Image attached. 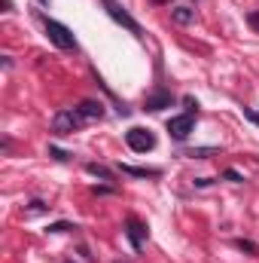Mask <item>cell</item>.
Masks as SVG:
<instances>
[{"label":"cell","mask_w":259,"mask_h":263,"mask_svg":"<svg viewBox=\"0 0 259 263\" xmlns=\"http://www.w3.org/2000/svg\"><path fill=\"white\" fill-rule=\"evenodd\" d=\"M183 104H186V113H192V110H198V104H195V101H192V98H186V101H183Z\"/></svg>","instance_id":"d6986e66"},{"label":"cell","mask_w":259,"mask_h":263,"mask_svg":"<svg viewBox=\"0 0 259 263\" xmlns=\"http://www.w3.org/2000/svg\"><path fill=\"white\" fill-rule=\"evenodd\" d=\"M85 172H89V175H95V178H101V181H113V172H110V169H104V165H98V162H89V165H85Z\"/></svg>","instance_id":"8fae6325"},{"label":"cell","mask_w":259,"mask_h":263,"mask_svg":"<svg viewBox=\"0 0 259 263\" xmlns=\"http://www.w3.org/2000/svg\"><path fill=\"white\" fill-rule=\"evenodd\" d=\"M82 123H85V119L79 116L76 107H73V110H58V113L52 116V132H55V135H73Z\"/></svg>","instance_id":"3957f363"},{"label":"cell","mask_w":259,"mask_h":263,"mask_svg":"<svg viewBox=\"0 0 259 263\" xmlns=\"http://www.w3.org/2000/svg\"><path fill=\"white\" fill-rule=\"evenodd\" d=\"M119 263H122V260H119Z\"/></svg>","instance_id":"7402d4cb"},{"label":"cell","mask_w":259,"mask_h":263,"mask_svg":"<svg viewBox=\"0 0 259 263\" xmlns=\"http://www.w3.org/2000/svg\"><path fill=\"white\" fill-rule=\"evenodd\" d=\"M101 3H104V9H107V15H110V18H113L116 25H122V28H128V31H131L134 37H143V28H140V25L134 21V15H131V12H128V9H125V6H122L119 0H101Z\"/></svg>","instance_id":"6da1fadb"},{"label":"cell","mask_w":259,"mask_h":263,"mask_svg":"<svg viewBox=\"0 0 259 263\" xmlns=\"http://www.w3.org/2000/svg\"><path fill=\"white\" fill-rule=\"evenodd\" d=\"M125 236H128L131 248L140 251V245H143V239H147V227H143L137 218H128V221H125Z\"/></svg>","instance_id":"8992f818"},{"label":"cell","mask_w":259,"mask_h":263,"mask_svg":"<svg viewBox=\"0 0 259 263\" xmlns=\"http://www.w3.org/2000/svg\"><path fill=\"white\" fill-rule=\"evenodd\" d=\"M49 156H52V159H58V162H67V159H70V153H67V150H61V147H49Z\"/></svg>","instance_id":"4fadbf2b"},{"label":"cell","mask_w":259,"mask_h":263,"mask_svg":"<svg viewBox=\"0 0 259 263\" xmlns=\"http://www.w3.org/2000/svg\"><path fill=\"white\" fill-rule=\"evenodd\" d=\"M40 211H46V205H43V202H31V208H27V214H40Z\"/></svg>","instance_id":"2e32d148"},{"label":"cell","mask_w":259,"mask_h":263,"mask_svg":"<svg viewBox=\"0 0 259 263\" xmlns=\"http://www.w3.org/2000/svg\"><path fill=\"white\" fill-rule=\"evenodd\" d=\"M40 3H43V6H46V3H49V0H40Z\"/></svg>","instance_id":"44dd1931"},{"label":"cell","mask_w":259,"mask_h":263,"mask_svg":"<svg viewBox=\"0 0 259 263\" xmlns=\"http://www.w3.org/2000/svg\"><path fill=\"white\" fill-rule=\"evenodd\" d=\"M244 116H247V119H250V123H259V113H253V110H250V107H244Z\"/></svg>","instance_id":"ac0fdd59"},{"label":"cell","mask_w":259,"mask_h":263,"mask_svg":"<svg viewBox=\"0 0 259 263\" xmlns=\"http://www.w3.org/2000/svg\"><path fill=\"white\" fill-rule=\"evenodd\" d=\"M174 104V95L165 92V89H156L153 95H147V110H162V107H171Z\"/></svg>","instance_id":"52a82bcc"},{"label":"cell","mask_w":259,"mask_h":263,"mask_svg":"<svg viewBox=\"0 0 259 263\" xmlns=\"http://www.w3.org/2000/svg\"><path fill=\"white\" fill-rule=\"evenodd\" d=\"M214 153H217V147H198V150H189L192 159H208V156H214Z\"/></svg>","instance_id":"7c38bea8"},{"label":"cell","mask_w":259,"mask_h":263,"mask_svg":"<svg viewBox=\"0 0 259 263\" xmlns=\"http://www.w3.org/2000/svg\"><path fill=\"white\" fill-rule=\"evenodd\" d=\"M171 18H174L177 25H192V21H195V9H189V6H174V9H171Z\"/></svg>","instance_id":"30bf717a"},{"label":"cell","mask_w":259,"mask_h":263,"mask_svg":"<svg viewBox=\"0 0 259 263\" xmlns=\"http://www.w3.org/2000/svg\"><path fill=\"white\" fill-rule=\"evenodd\" d=\"M238 248H241V251H247V254H259V248L253 245V242H247V239H238Z\"/></svg>","instance_id":"9a60e30c"},{"label":"cell","mask_w":259,"mask_h":263,"mask_svg":"<svg viewBox=\"0 0 259 263\" xmlns=\"http://www.w3.org/2000/svg\"><path fill=\"white\" fill-rule=\"evenodd\" d=\"M250 25H253V28H259V12H250Z\"/></svg>","instance_id":"ffe728a7"},{"label":"cell","mask_w":259,"mask_h":263,"mask_svg":"<svg viewBox=\"0 0 259 263\" xmlns=\"http://www.w3.org/2000/svg\"><path fill=\"white\" fill-rule=\"evenodd\" d=\"M64 230H73V227L70 224H52L49 227V233H64Z\"/></svg>","instance_id":"e0dca14e"},{"label":"cell","mask_w":259,"mask_h":263,"mask_svg":"<svg viewBox=\"0 0 259 263\" xmlns=\"http://www.w3.org/2000/svg\"><path fill=\"white\" fill-rule=\"evenodd\" d=\"M223 178H226V181H232V184H241V181H244V178H241V172H235V169H226V172H223Z\"/></svg>","instance_id":"5bb4252c"},{"label":"cell","mask_w":259,"mask_h":263,"mask_svg":"<svg viewBox=\"0 0 259 263\" xmlns=\"http://www.w3.org/2000/svg\"><path fill=\"white\" fill-rule=\"evenodd\" d=\"M125 144L134 150V153H147L156 147V135L150 129H128L125 132Z\"/></svg>","instance_id":"277c9868"},{"label":"cell","mask_w":259,"mask_h":263,"mask_svg":"<svg viewBox=\"0 0 259 263\" xmlns=\"http://www.w3.org/2000/svg\"><path fill=\"white\" fill-rule=\"evenodd\" d=\"M76 110H79L82 119H101V116H104V104H101V101H82Z\"/></svg>","instance_id":"ba28073f"},{"label":"cell","mask_w":259,"mask_h":263,"mask_svg":"<svg viewBox=\"0 0 259 263\" xmlns=\"http://www.w3.org/2000/svg\"><path fill=\"white\" fill-rule=\"evenodd\" d=\"M122 175H131V178H159L162 172L159 169H140V165H119Z\"/></svg>","instance_id":"9c48e42d"},{"label":"cell","mask_w":259,"mask_h":263,"mask_svg":"<svg viewBox=\"0 0 259 263\" xmlns=\"http://www.w3.org/2000/svg\"><path fill=\"white\" fill-rule=\"evenodd\" d=\"M43 25H46L49 40H52L58 49H76V37H73V31H70V28H64V25H61V21H55V18H43Z\"/></svg>","instance_id":"7a4b0ae2"},{"label":"cell","mask_w":259,"mask_h":263,"mask_svg":"<svg viewBox=\"0 0 259 263\" xmlns=\"http://www.w3.org/2000/svg\"><path fill=\"white\" fill-rule=\"evenodd\" d=\"M192 126H195L192 113H180V116H171V119H168V135H171L174 141H186V138L192 135Z\"/></svg>","instance_id":"5b68a950"}]
</instances>
